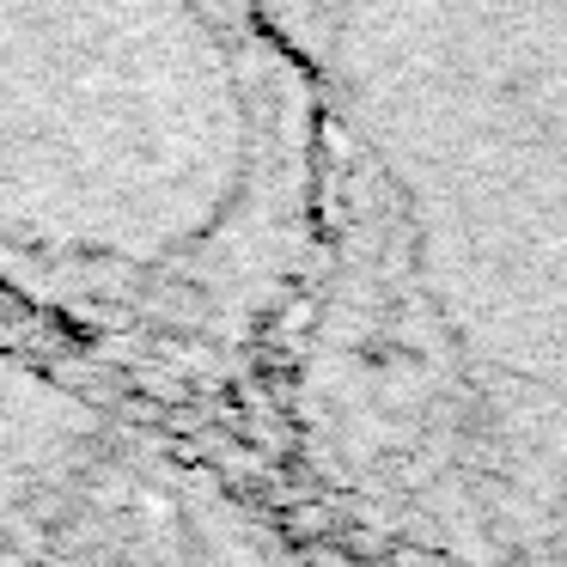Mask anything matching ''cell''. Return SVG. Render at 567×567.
<instances>
[{
  "label": "cell",
  "mask_w": 567,
  "mask_h": 567,
  "mask_svg": "<svg viewBox=\"0 0 567 567\" xmlns=\"http://www.w3.org/2000/svg\"><path fill=\"white\" fill-rule=\"evenodd\" d=\"M311 104L262 0H0V348L269 440Z\"/></svg>",
  "instance_id": "obj_2"
},
{
  "label": "cell",
  "mask_w": 567,
  "mask_h": 567,
  "mask_svg": "<svg viewBox=\"0 0 567 567\" xmlns=\"http://www.w3.org/2000/svg\"><path fill=\"white\" fill-rule=\"evenodd\" d=\"M311 104L269 464L367 567H567V0H262Z\"/></svg>",
  "instance_id": "obj_1"
}]
</instances>
